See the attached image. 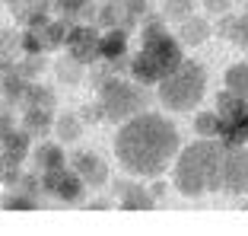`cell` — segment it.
<instances>
[{"label":"cell","instance_id":"obj_1","mask_svg":"<svg viewBox=\"0 0 248 236\" xmlns=\"http://www.w3.org/2000/svg\"><path fill=\"white\" fill-rule=\"evenodd\" d=\"M111 147H115V160L121 163V169L127 176L159 179L175 163L178 150H182V137L166 115L143 109L134 118L121 121Z\"/></svg>","mask_w":248,"mask_h":236},{"label":"cell","instance_id":"obj_2","mask_svg":"<svg viewBox=\"0 0 248 236\" xmlns=\"http://www.w3.org/2000/svg\"><path fill=\"white\" fill-rule=\"evenodd\" d=\"M223 156H226V140L219 137H201L182 147L172 163V185L185 198L223 192Z\"/></svg>","mask_w":248,"mask_h":236},{"label":"cell","instance_id":"obj_3","mask_svg":"<svg viewBox=\"0 0 248 236\" xmlns=\"http://www.w3.org/2000/svg\"><path fill=\"white\" fill-rule=\"evenodd\" d=\"M182 61H185V45L178 42V35L166 32V19L162 16H146L140 22V48L127 61V74L143 86H156Z\"/></svg>","mask_w":248,"mask_h":236},{"label":"cell","instance_id":"obj_4","mask_svg":"<svg viewBox=\"0 0 248 236\" xmlns=\"http://www.w3.org/2000/svg\"><path fill=\"white\" fill-rule=\"evenodd\" d=\"M93 86H95V102L105 112V121H118L121 125V121L134 118L137 112H143V105L150 102L143 83L118 77L111 64H105L102 70L93 74Z\"/></svg>","mask_w":248,"mask_h":236},{"label":"cell","instance_id":"obj_5","mask_svg":"<svg viewBox=\"0 0 248 236\" xmlns=\"http://www.w3.org/2000/svg\"><path fill=\"white\" fill-rule=\"evenodd\" d=\"M204 93H207V70H204V64L188 61V58L169 77H162L156 83V99L169 112H191L194 105H201Z\"/></svg>","mask_w":248,"mask_h":236},{"label":"cell","instance_id":"obj_6","mask_svg":"<svg viewBox=\"0 0 248 236\" xmlns=\"http://www.w3.org/2000/svg\"><path fill=\"white\" fill-rule=\"evenodd\" d=\"M217 112L223 118V131L219 140L226 144H248V102L229 93L226 86L217 93Z\"/></svg>","mask_w":248,"mask_h":236},{"label":"cell","instance_id":"obj_7","mask_svg":"<svg viewBox=\"0 0 248 236\" xmlns=\"http://www.w3.org/2000/svg\"><path fill=\"white\" fill-rule=\"evenodd\" d=\"M146 16H150L146 0H105L102 7H99L95 22H99L102 29H124V32H131V29H137Z\"/></svg>","mask_w":248,"mask_h":236},{"label":"cell","instance_id":"obj_8","mask_svg":"<svg viewBox=\"0 0 248 236\" xmlns=\"http://www.w3.org/2000/svg\"><path fill=\"white\" fill-rule=\"evenodd\" d=\"M42 188H45V198L64 201V204H80L86 198L89 185L80 179V172L73 166H58L51 172H42Z\"/></svg>","mask_w":248,"mask_h":236},{"label":"cell","instance_id":"obj_9","mask_svg":"<svg viewBox=\"0 0 248 236\" xmlns=\"http://www.w3.org/2000/svg\"><path fill=\"white\" fill-rule=\"evenodd\" d=\"M223 192L245 198L248 195V147L245 144H226L223 156Z\"/></svg>","mask_w":248,"mask_h":236},{"label":"cell","instance_id":"obj_10","mask_svg":"<svg viewBox=\"0 0 248 236\" xmlns=\"http://www.w3.org/2000/svg\"><path fill=\"white\" fill-rule=\"evenodd\" d=\"M102 26L99 22H73L70 26V35H67L64 48L67 54H73L77 61H83V64H93V61H99V42H102Z\"/></svg>","mask_w":248,"mask_h":236},{"label":"cell","instance_id":"obj_11","mask_svg":"<svg viewBox=\"0 0 248 236\" xmlns=\"http://www.w3.org/2000/svg\"><path fill=\"white\" fill-rule=\"evenodd\" d=\"M70 166L80 172V179L89 188H105V185H111L108 163L95 153V150H77V153H70Z\"/></svg>","mask_w":248,"mask_h":236},{"label":"cell","instance_id":"obj_12","mask_svg":"<svg viewBox=\"0 0 248 236\" xmlns=\"http://www.w3.org/2000/svg\"><path fill=\"white\" fill-rule=\"evenodd\" d=\"M111 195L118 198L121 211H150V207H156L153 192L143 182H134V179H115L111 182Z\"/></svg>","mask_w":248,"mask_h":236},{"label":"cell","instance_id":"obj_13","mask_svg":"<svg viewBox=\"0 0 248 236\" xmlns=\"http://www.w3.org/2000/svg\"><path fill=\"white\" fill-rule=\"evenodd\" d=\"M0 156L7 166H19L26 156H32V134L26 128H10L0 134Z\"/></svg>","mask_w":248,"mask_h":236},{"label":"cell","instance_id":"obj_14","mask_svg":"<svg viewBox=\"0 0 248 236\" xmlns=\"http://www.w3.org/2000/svg\"><path fill=\"white\" fill-rule=\"evenodd\" d=\"M54 109L48 105H26L22 109V128L32 134V137H45V134H54Z\"/></svg>","mask_w":248,"mask_h":236},{"label":"cell","instance_id":"obj_15","mask_svg":"<svg viewBox=\"0 0 248 236\" xmlns=\"http://www.w3.org/2000/svg\"><path fill=\"white\" fill-rule=\"evenodd\" d=\"M175 35H178V42H182L185 48H197V45H204L207 38L213 35V26L204 19V16L194 13V16H188L185 22H178V32H175Z\"/></svg>","mask_w":248,"mask_h":236},{"label":"cell","instance_id":"obj_16","mask_svg":"<svg viewBox=\"0 0 248 236\" xmlns=\"http://www.w3.org/2000/svg\"><path fill=\"white\" fill-rule=\"evenodd\" d=\"M99 58L105 64H118L127 58V32L124 29H105L102 42H99Z\"/></svg>","mask_w":248,"mask_h":236},{"label":"cell","instance_id":"obj_17","mask_svg":"<svg viewBox=\"0 0 248 236\" xmlns=\"http://www.w3.org/2000/svg\"><path fill=\"white\" fill-rule=\"evenodd\" d=\"M54 13L67 16L73 22H95L99 10H95V0H51Z\"/></svg>","mask_w":248,"mask_h":236},{"label":"cell","instance_id":"obj_18","mask_svg":"<svg viewBox=\"0 0 248 236\" xmlns=\"http://www.w3.org/2000/svg\"><path fill=\"white\" fill-rule=\"evenodd\" d=\"M70 26H73V19H67V16H51V22L38 29V35H42V42H45V51L64 48L67 35H70Z\"/></svg>","mask_w":248,"mask_h":236},{"label":"cell","instance_id":"obj_19","mask_svg":"<svg viewBox=\"0 0 248 236\" xmlns=\"http://www.w3.org/2000/svg\"><path fill=\"white\" fill-rule=\"evenodd\" d=\"M217 32L223 38H229L232 45H239L242 51H248V10L239 16H226V19L217 26Z\"/></svg>","mask_w":248,"mask_h":236},{"label":"cell","instance_id":"obj_20","mask_svg":"<svg viewBox=\"0 0 248 236\" xmlns=\"http://www.w3.org/2000/svg\"><path fill=\"white\" fill-rule=\"evenodd\" d=\"M32 163H35L38 172H51V169H58V166H67L64 147H61V144H38V147L32 150Z\"/></svg>","mask_w":248,"mask_h":236},{"label":"cell","instance_id":"obj_21","mask_svg":"<svg viewBox=\"0 0 248 236\" xmlns=\"http://www.w3.org/2000/svg\"><path fill=\"white\" fill-rule=\"evenodd\" d=\"M80 134H83V115L64 112V115L54 118V137H58L61 144H73Z\"/></svg>","mask_w":248,"mask_h":236},{"label":"cell","instance_id":"obj_22","mask_svg":"<svg viewBox=\"0 0 248 236\" xmlns=\"http://www.w3.org/2000/svg\"><path fill=\"white\" fill-rule=\"evenodd\" d=\"M54 74H58L61 83H67V86H77V83L83 80V74H86V64H83V61H77L73 54H64V58L54 61Z\"/></svg>","mask_w":248,"mask_h":236},{"label":"cell","instance_id":"obj_23","mask_svg":"<svg viewBox=\"0 0 248 236\" xmlns=\"http://www.w3.org/2000/svg\"><path fill=\"white\" fill-rule=\"evenodd\" d=\"M223 83H226L229 93H235L239 99H245L248 102V64H229L226 74H223Z\"/></svg>","mask_w":248,"mask_h":236},{"label":"cell","instance_id":"obj_24","mask_svg":"<svg viewBox=\"0 0 248 236\" xmlns=\"http://www.w3.org/2000/svg\"><path fill=\"white\" fill-rule=\"evenodd\" d=\"M194 7H197V0H162V10L159 16L166 22H185L188 16H194Z\"/></svg>","mask_w":248,"mask_h":236},{"label":"cell","instance_id":"obj_25","mask_svg":"<svg viewBox=\"0 0 248 236\" xmlns=\"http://www.w3.org/2000/svg\"><path fill=\"white\" fill-rule=\"evenodd\" d=\"M194 131L201 134V137H219V131H223V118H219L217 109H204L194 115Z\"/></svg>","mask_w":248,"mask_h":236},{"label":"cell","instance_id":"obj_26","mask_svg":"<svg viewBox=\"0 0 248 236\" xmlns=\"http://www.w3.org/2000/svg\"><path fill=\"white\" fill-rule=\"evenodd\" d=\"M45 201L35 198V195H26V192H7L0 198V207H7V211H35L42 207Z\"/></svg>","mask_w":248,"mask_h":236},{"label":"cell","instance_id":"obj_27","mask_svg":"<svg viewBox=\"0 0 248 236\" xmlns=\"http://www.w3.org/2000/svg\"><path fill=\"white\" fill-rule=\"evenodd\" d=\"M19 54H22V32L0 29V64L19 58Z\"/></svg>","mask_w":248,"mask_h":236},{"label":"cell","instance_id":"obj_28","mask_svg":"<svg viewBox=\"0 0 248 236\" xmlns=\"http://www.w3.org/2000/svg\"><path fill=\"white\" fill-rule=\"evenodd\" d=\"M26 105H48V109H54V105H58V96H54L51 86H45V83H32L29 93H26L22 109H26Z\"/></svg>","mask_w":248,"mask_h":236},{"label":"cell","instance_id":"obj_29","mask_svg":"<svg viewBox=\"0 0 248 236\" xmlns=\"http://www.w3.org/2000/svg\"><path fill=\"white\" fill-rule=\"evenodd\" d=\"M7 7H10V13H13V19L26 26V19L42 7V0H7Z\"/></svg>","mask_w":248,"mask_h":236},{"label":"cell","instance_id":"obj_30","mask_svg":"<svg viewBox=\"0 0 248 236\" xmlns=\"http://www.w3.org/2000/svg\"><path fill=\"white\" fill-rule=\"evenodd\" d=\"M229 3H232V0H204V10L207 13H226Z\"/></svg>","mask_w":248,"mask_h":236},{"label":"cell","instance_id":"obj_31","mask_svg":"<svg viewBox=\"0 0 248 236\" xmlns=\"http://www.w3.org/2000/svg\"><path fill=\"white\" fill-rule=\"evenodd\" d=\"M89 207L93 211H108V207H115V198H95V201H89Z\"/></svg>","mask_w":248,"mask_h":236},{"label":"cell","instance_id":"obj_32","mask_svg":"<svg viewBox=\"0 0 248 236\" xmlns=\"http://www.w3.org/2000/svg\"><path fill=\"white\" fill-rule=\"evenodd\" d=\"M150 192H153V198L159 201L162 195H166V182H153V185H150Z\"/></svg>","mask_w":248,"mask_h":236},{"label":"cell","instance_id":"obj_33","mask_svg":"<svg viewBox=\"0 0 248 236\" xmlns=\"http://www.w3.org/2000/svg\"><path fill=\"white\" fill-rule=\"evenodd\" d=\"M3 169H7V163H3V156H0V176H3Z\"/></svg>","mask_w":248,"mask_h":236}]
</instances>
